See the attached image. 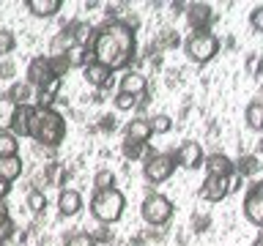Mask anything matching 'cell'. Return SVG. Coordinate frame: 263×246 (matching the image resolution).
I'll list each match as a JSON object with an SVG mask.
<instances>
[{"mask_svg": "<svg viewBox=\"0 0 263 246\" xmlns=\"http://www.w3.org/2000/svg\"><path fill=\"white\" fill-rule=\"evenodd\" d=\"M88 49H90V57H93L96 63L107 66L110 71H121L135 60L137 38H135V30H132L123 19H110V22L93 28Z\"/></svg>", "mask_w": 263, "mask_h": 246, "instance_id": "1", "label": "cell"}, {"mask_svg": "<svg viewBox=\"0 0 263 246\" xmlns=\"http://www.w3.org/2000/svg\"><path fill=\"white\" fill-rule=\"evenodd\" d=\"M28 139H33L41 148L58 151V145L66 139V120L63 115L55 110H44V107H33L30 110V126H28Z\"/></svg>", "mask_w": 263, "mask_h": 246, "instance_id": "2", "label": "cell"}, {"mask_svg": "<svg viewBox=\"0 0 263 246\" xmlns=\"http://www.w3.org/2000/svg\"><path fill=\"white\" fill-rule=\"evenodd\" d=\"M123 208H126V197H123L121 189H104V192H93L90 197V213L99 224L110 227L115 221H121Z\"/></svg>", "mask_w": 263, "mask_h": 246, "instance_id": "3", "label": "cell"}, {"mask_svg": "<svg viewBox=\"0 0 263 246\" xmlns=\"http://www.w3.org/2000/svg\"><path fill=\"white\" fill-rule=\"evenodd\" d=\"M219 49H222L219 36H217V33H211V30H192V33H189V38L184 41L186 57L192 63H197V66L211 63L214 57L219 55Z\"/></svg>", "mask_w": 263, "mask_h": 246, "instance_id": "4", "label": "cell"}, {"mask_svg": "<svg viewBox=\"0 0 263 246\" xmlns=\"http://www.w3.org/2000/svg\"><path fill=\"white\" fill-rule=\"evenodd\" d=\"M140 216L148 227H164L173 219V200L159 192L145 194L143 205H140Z\"/></svg>", "mask_w": 263, "mask_h": 246, "instance_id": "5", "label": "cell"}, {"mask_svg": "<svg viewBox=\"0 0 263 246\" xmlns=\"http://www.w3.org/2000/svg\"><path fill=\"white\" fill-rule=\"evenodd\" d=\"M173 172H176V159H173V153H151L143 159V178L154 186L170 180Z\"/></svg>", "mask_w": 263, "mask_h": 246, "instance_id": "6", "label": "cell"}, {"mask_svg": "<svg viewBox=\"0 0 263 246\" xmlns=\"http://www.w3.org/2000/svg\"><path fill=\"white\" fill-rule=\"evenodd\" d=\"M241 211H244V219L250 221V224L263 230V178L250 183V189H247V194H244Z\"/></svg>", "mask_w": 263, "mask_h": 246, "instance_id": "7", "label": "cell"}, {"mask_svg": "<svg viewBox=\"0 0 263 246\" xmlns=\"http://www.w3.org/2000/svg\"><path fill=\"white\" fill-rule=\"evenodd\" d=\"M173 159H176V167H184V170H197V167H203L205 153H203V145L197 142V139H184V142H181V145L176 148Z\"/></svg>", "mask_w": 263, "mask_h": 246, "instance_id": "8", "label": "cell"}, {"mask_svg": "<svg viewBox=\"0 0 263 246\" xmlns=\"http://www.w3.org/2000/svg\"><path fill=\"white\" fill-rule=\"evenodd\" d=\"M186 22L192 30H211L214 19H217V11L209 3H186Z\"/></svg>", "mask_w": 263, "mask_h": 246, "instance_id": "9", "label": "cell"}, {"mask_svg": "<svg viewBox=\"0 0 263 246\" xmlns=\"http://www.w3.org/2000/svg\"><path fill=\"white\" fill-rule=\"evenodd\" d=\"M200 200L205 202H222L230 194V178H219V175H205L203 186H200Z\"/></svg>", "mask_w": 263, "mask_h": 246, "instance_id": "10", "label": "cell"}, {"mask_svg": "<svg viewBox=\"0 0 263 246\" xmlns=\"http://www.w3.org/2000/svg\"><path fill=\"white\" fill-rule=\"evenodd\" d=\"M52 77H55V74H52V66H49V57H47V55H36V57H30L28 71H25V79H28L33 88L47 85V82L52 79Z\"/></svg>", "mask_w": 263, "mask_h": 246, "instance_id": "11", "label": "cell"}, {"mask_svg": "<svg viewBox=\"0 0 263 246\" xmlns=\"http://www.w3.org/2000/svg\"><path fill=\"white\" fill-rule=\"evenodd\" d=\"M16 107H36V98H39V88H33L28 79H16L6 93Z\"/></svg>", "mask_w": 263, "mask_h": 246, "instance_id": "12", "label": "cell"}, {"mask_svg": "<svg viewBox=\"0 0 263 246\" xmlns=\"http://www.w3.org/2000/svg\"><path fill=\"white\" fill-rule=\"evenodd\" d=\"M118 93H126V96H145L148 93V79L145 74L140 71H123V77L118 79Z\"/></svg>", "mask_w": 263, "mask_h": 246, "instance_id": "13", "label": "cell"}, {"mask_svg": "<svg viewBox=\"0 0 263 246\" xmlns=\"http://www.w3.org/2000/svg\"><path fill=\"white\" fill-rule=\"evenodd\" d=\"M151 123L148 118H135L129 120L126 126H123V142H140V145H148V139H151Z\"/></svg>", "mask_w": 263, "mask_h": 246, "instance_id": "14", "label": "cell"}, {"mask_svg": "<svg viewBox=\"0 0 263 246\" xmlns=\"http://www.w3.org/2000/svg\"><path fill=\"white\" fill-rule=\"evenodd\" d=\"M82 77H85V82L93 85L96 90H104V88H110V82H112V71L107 69V66H102V63L90 60L85 69H82Z\"/></svg>", "mask_w": 263, "mask_h": 246, "instance_id": "15", "label": "cell"}, {"mask_svg": "<svg viewBox=\"0 0 263 246\" xmlns=\"http://www.w3.org/2000/svg\"><path fill=\"white\" fill-rule=\"evenodd\" d=\"M203 167H205V175H219V178H230L236 172V164L225 153H209L203 159Z\"/></svg>", "mask_w": 263, "mask_h": 246, "instance_id": "16", "label": "cell"}, {"mask_svg": "<svg viewBox=\"0 0 263 246\" xmlns=\"http://www.w3.org/2000/svg\"><path fill=\"white\" fill-rule=\"evenodd\" d=\"M82 211V194L77 189H61V194H58V213L66 219L77 216Z\"/></svg>", "mask_w": 263, "mask_h": 246, "instance_id": "17", "label": "cell"}, {"mask_svg": "<svg viewBox=\"0 0 263 246\" xmlns=\"http://www.w3.org/2000/svg\"><path fill=\"white\" fill-rule=\"evenodd\" d=\"M25 8L39 19H49L63 8V0H25Z\"/></svg>", "mask_w": 263, "mask_h": 246, "instance_id": "18", "label": "cell"}, {"mask_svg": "<svg viewBox=\"0 0 263 246\" xmlns=\"http://www.w3.org/2000/svg\"><path fill=\"white\" fill-rule=\"evenodd\" d=\"M22 170H25V164H22L20 156H3V159H0V180H6L8 186L22 175Z\"/></svg>", "mask_w": 263, "mask_h": 246, "instance_id": "19", "label": "cell"}, {"mask_svg": "<svg viewBox=\"0 0 263 246\" xmlns=\"http://www.w3.org/2000/svg\"><path fill=\"white\" fill-rule=\"evenodd\" d=\"M74 44H77V41H74V36L63 28L61 33H55V36H52V41H49V55H47V57H63Z\"/></svg>", "mask_w": 263, "mask_h": 246, "instance_id": "20", "label": "cell"}, {"mask_svg": "<svg viewBox=\"0 0 263 246\" xmlns=\"http://www.w3.org/2000/svg\"><path fill=\"white\" fill-rule=\"evenodd\" d=\"M63 57L69 60V69H85V66L93 60V57H90V49H88V47H82V44H74Z\"/></svg>", "mask_w": 263, "mask_h": 246, "instance_id": "21", "label": "cell"}, {"mask_svg": "<svg viewBox=\"0 0 263 246\" xmlns=\"http://www.w3.org/2000/svg\"><path fill=\"white\" fill-rule=\"evenodd\" d=\"M244 123L252 131H263V101H250V104H247Z\"/></svg>", "mask_w": 263, "mask_h": 246, "instance_id": "22", "label": "cell"}, {"mask_svg": "<svg viewBox=\"0 0 263 246\" xmlns=\"http://www.w3.org/2000/svg\"><path fill=\"white\" fill-rule=\"evenodd\" d=\"M14 115H16V104L8 96H0V131H11Z\"/></svg>", "mask_w": 263, "mask_h": 246, "instance_id": "23", "label": "cell"}, {"mask_svg": "<svg viewBox=\"0 0 263 246\" xmlns=\"http://www.w3.org/2000/svg\"><path fill=\"white\" fill-rule=\"evenodd\" d=\"M233 164H236V175H241V178H247V175H255V172L260 170V159H258V156H252V153L241 156V159L233 161Z\"/></svg>", "mask_w": 263, "mask_h": 246, "instance_id": "24", "label": "cell"}, {"mask_svg": "<svg viewBox=\"0 0 263 246\" xmlns=\"http://www.w3.org/2000/svg\"><path fill=\"white\" fill-rule=\"evenodd\" d=\"M3 156H20V139L11 131H0V159Z\"/></svg>", "mask_w": 263, "mask_h": 246, "instance_id": "25", "label": "cell"}, {"mask_svg": "<svg viewBox=\"0 0 263 246\" xmlns=\"http://www.w3.org/2000/svg\"><path fill=\"white\" fill-rule=\"evenodd\" d=\"M148 123H151V134H167V131H173V126H176V120L170 118V115H154V118H148Z\"/></svg>", "mask_w": 263, "mask_h": 246, "instance_id": "26", "label": "cell"}, {"mask_svg": "<svg viewBox=\"0 0 263 246\" xmlns=\"http://www.w3.org/2000/svg\"><path fill=\"white\" fill-rule=\"evenodd\" d=\"M115 186V172L110 167H102L93 175V192H104V189H112Z\"/></svg>", "mask_w": 263, "mask_h": 246, "instance_id": "27", "label": "cell"}, {"mask_svg": "<svg viewBox=\"0 0 263 246\" xmlns=\"http://www.w3.org/2000/svg\"><path fill=\"white\" fill-rule=\"evenodd\" d=\"M178 44V36L173 30H162L159 36L154 38V44H151V52H162V49H170V47H176Z\"/></svg>", "mask_w": 263, "mask_h": 246, "instance_id": "28", "label": "cell"}, {"mask_svg": "<svg viewBox=\"0 0 263 246\" xmlns=\"http://www.w3.org/2000/svg\"><path fill=\"white\" fill-rule=\"evenodd\" d=\"M121 151L126 159H145V156H151V148L140 145V142H121Z\"/></svg>", "mask_w": 263, "mask_h": 246, "instance_id": "29", "label": "cell"}, {"mask_svg": "<svg viewBox=\"0 0 263 246\" xmlns=\"http://www.w3.org/2000/svg\"><path fill=\"white\" fill-rule=\"evenodd\" d=\"M115 107H118V110H123V112H129V110H137L140 107V101H143V96H126V93H115Z\"/></svg>", "mask_w": 263, "mask_h": 246, "instance_id": "30", "label": "cell"}, {"mask_svg": "<svg viewBox=\"0 0 263 246\" xmlns=\"http://www.w3.org/2000/svg\"><path fill=\"white\" fill-rule=\"evenodd\" d=\"M16 49V36L11 30H0V57H8Z\"/></svg>", "mask_w": 263, "mask_h": 246, "instance_id": "31", "label": "cell"}, {"mask_svg": "<svg viewBox=\"0 0 263 246\" xmlns=\"http://www.w3.org/2000/svg\"><path fill=\"white\" fill-rule=\"evenodd\" d=\"M63 246H96L93 243V238H90V233H71V235H66V241H63Z\"/></svg>", "mask_w": 263, "mask_h": 246, "instance_id": "32", "label": "cell"}, {"mask_svg": "<svg viewBox=\"0 0 263 246\" xmlns=\"http://www.w3.org/2000/svg\"><path fill=\"white\" fill-rule=\"evenodd\" d=\"M28 208L33 211V213H41L47 208V197H44V192H39V189H33V192L28 194Z\"/></svg>", "mask_w": 263, "mask_h": 246, "instance_id": "33", "label": "cell"}, {"mask_svg": "<svg viewBox=\"0 0 263 246\" xmlns=\"http://www.w3.org/2000/svg\"><path fill=\"white\" fill-rule=\"evenodd\" d=\"M247 74H250V77H260L263 74V55L252 52L250 57H247Z\"/></svg>", "mask_w": 263, "mask_h": 246, "instance_id": "34", "label": "cell"}, {"mask_svg": "<svg viewBox=\"0 0 263 246\" xmlns=\"http://www.w3.org/2000/svg\"><path fill=\"white\" fill-rule=\"evenodd\" d=\"M16 233V227H14V221L11 216H0V243H6V241H11Z\"/></svg>", "mask_w": 263, "mask_h": 246, "instance_id": "35", "label": "cell"}, {"mask_svg": "<svg viewBox=\"0 0 263 246\" xmlns=\"http://www.w3.org/2000/svg\"><path fill=\"white\" fill-rule=\"evenodd\" d=\"M250 28L255 33H263V6H255L250 11Z\"/></svg>", "mask_w": 263, "mask_h": 246, "instance_id": "36", "label": "cell"}, {"mask_svg": "<svg viewBox=\"0 0 263 246\" xmlns=\"http://www.w3.org/2000/svg\"><path fill=\"white\" fill-rule=\"evenodd\" d=\"M49 66H52V74L55 77H66V71H69V60L66 57H49Z\"/></svg>", "mask_w": 263, "mask_h": 246, "instance_id": "37", "label": "cell"}, {"mask_svg": "<svg viewBox=\"0 0 263 246\" xmlns=\"http://www.w3.org/2000/svg\"><path fill=\"white\" fill-rule=\"evenodd\" d=\"M16 74V66L11 57H0V79H11Z\"/></svg>", "mask_w": 263, "mask_h": 246, "instance_id": "38", "label": "cell"}, {"mask_svg": "<svg viewBox=\"0 0 263 246\" xmlns=\"http://www.w3.org/2000/svg\"><path fill=\"white\" fill-rule=\"evenodd\" d=\"M90 238H93V243H112V230L110 227H99L96 233H90Z\"/></svg>", "mask_w": 263, "mask_h": 246, "instance_id": "39", "label": "cell"}, {"mask_svg": "<svg viewBox=\"0 0 263 246\" xmlns=\"http://www.w3.org/2000/svg\"><path fill=\"white\" fill-rule=\"evenodd\" d=\"M99 129L102 131H115V118L112 115H102V118H99Z\"/></svg>", "mask_w": 263, "mask_h": 246, "instance_id": "40", "label": "cell"}, {"mask_svg": "<svg viewBox=\"0 0 263 246\" xmlns=\"http://www.w3.org/2000/svg\"><path fill=\"white\" fill-rule=\"evenodd\" d=\"M8 192H11V186H8L6 180H0V202H3L6 197H8Z\"/></svg>", "mask_w": 263, "mask_h": 246, "instance_id": "41", "label": "cell"}, {"mask_svg": "<svg viewBox=\"0 0 263 246\" xmlns=\"http://www.w3.org/2000/svg\"><path fill=\"white\" fill-rule=\"evenodd\" d=\"M252 246H263V233L258 235V238H255V241H252Z\"/></svg>", "mask_w": 263, "mask_h": 246, "instance_id": "42", "label": "cell"}]
</instances>
